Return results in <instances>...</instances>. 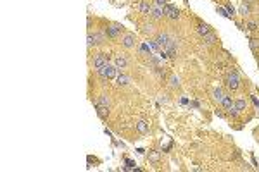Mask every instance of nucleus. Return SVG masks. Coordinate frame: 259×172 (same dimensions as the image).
<instances>
[{
	"mask_svg": "<svg viewBox=\"0 0 259 172\" xmlns=\"http://www.w3.org/2000/svg\"><path fill=\"white\" fill-rule=\"evenodd\" d=\"M116 65H111V64H106L104 67H100V69H97L99 71V74H100L104 79H112V77H116Z\"/></svg>",
	"mask_w": 259,
	"mask_h": 172,
	"instance_id": "f257e3e1",
	"label": "nucleus"
},
{
	"mask_svg": "<svg viewBox=\"0 0 259 172\" xmlns=\"http://www.w3.org/2000/svg\"><path fill=\"white\" fill-rule=\"evenodd\" d=\"M226 86H228L232 91H235L240 86V76H238L237 72H230L228 76H226Z\"/></svg>",
	"mask_w": 259,
	"mask_h": 172,
	"instance_id": "f03ea898",
	"label": "nucleus"
},
{
	"mask_svg": "<svg viewBox=\"0 0 259 172\" xmlns=\"http://www.w3.org/2000/svg\"><path fill=\"white\" fill-rule=\"evenodd\" d=\"M106 64H109V57H107L106 53H99V55L93 59V67H95V69L104 67Z\"/></svg>",
	"mask_w": 259,
	"mask_h": 172,
	"instance_id": "7ed1b4c3",
	"label": "nucleus"
},
{
	"mask_svg": "<svg viewBox=\"0 0 259 172\" xmlns=\"http://www.w3.org/2000/svg\"><path fill=\"white\" fill-rule=\"evenodd\" d=\"M121 31H123V26H119V24H111L109 28H106V34L109 38H118V34Z\"/></svg>",
	"mask_w": 259,
	"mask_h": 172,
	"instance_id": "20e7f679",
	"label": "nucleus"
},
{
	"mask_svg": "<svg viewBox=\"0 0 259 172\" xmlns=\"http://www.w3.org/2000/svg\"><path fill=\"white\" fill-rule=\"evenodd\" d=\"M163 10H164V16L171 17V19H178V16H180V12H178V9L175 5H166Z\"/></svg>",
	"mask_w": 259,
	"mask_h": 172,
	"instance_id": "39448f33",
	"label": "nucleus"
},
{
	"mask_svg": "<svg viewBox=\"0 0 259 172\" xmlns=\"http://www.w3.org/2000/svg\"><path fill=\"white\" fill-rule=\"evenodd\" d=\"M114 65L118 69H126V65H128V59L124 55H118L114 59Z\"/></svg>",
	"mask_w": 259,
	"mask_h": 172,
	"instance_id": "423d86ee",
	"label": "nucleus"
},
{
	"mask_svg": "<svg viewBox=\"0 0 259 172\" xmlns=\"http://www.w3.org/2000/svg\"><path fill=\"white\" fill-rule=\"evenodd\" d=\"M150 16H152L154 19H161V17L164 16L163 7H161V5H154V7H152V10H150Z\"/></svg>",
	"mask_w": 259,
	"mask_h": 172,
	"instance_id": "0eeeda50",
	"label": "nucleus"
},
{
	"mask_svg": "<svg viewBox=\"0 0 259 172\" xmlns=\"http://www.w3.org/2000/svg\"><path fill=\"white\" fill-rule=\"evenodd\" d=\"M95 108H97V114H99L100 119H106L107 114H109V107H104V105H100V103H95Z\"/></svg>",
	"mask_w": 259,
	"mask_h": 172,
	"instance_id": "6e6552de",
	"label": "nucleus"
},
{
	"mask_svg": "<svg viewBox=\"0 0 259 172\" xmlns=\"http://www.w3.org/2000/svg\"><path fill=\"white\" fill-rule=\"evenodd\" d=\"M133 45H135V34L128 33L126 36L123 38V47H126V48H132Z\"/></svg>",
	"mask_w": 259,
	"mask_h": 172,
	"instance_id": "1a4fd4ad",
	"label": "nucleus"
},
{
	"mask_svg": "<svg viewBox=\"0 0 259 172\" xmlns=\"http://www.w3.org/2000/svg\"><path fill=\"white\" fill-rule=\"evenodd\" d=\"M93 41H95V45H102V43L106 41V31H100V33L93 34Z\"/></svg>",
	"mask_w": 259,
	"mask_h": 172,
	"instance_id": "9d476101",
	"label": "nucleus"
},
{
	"mask_svg": "<svg viewBox=\"0 0 259 172\" xmlns=\"http://www.w3.org/2000/svg\"><path fill=\"white\" fill-rule=\"evenodd\" d=\"M136 131H138L140 134H145L147 131H149V124H147L145 120H138V122H136Z\"/></svg>",
	"mask_w": 259,
	"mask_h": 172,
	"instance_id": "9b49d317",
	"label": "nucleus"
},
{
	"mask_svg": "<svg viewBox=\"0 0 259 172\" xmlns=\"http://www.w3.org/2000/svg\"><path fill=\"white\" fill-rule=\"evenodd\" d=\"M150 10H152V5H150L149 2H145V0H140V12L142 14H150Z\"/></svg>",
	"mask_w": 259,
	"mask_h": 172,
	"instance_id": "f8f14e48",
	"label": "nucleus"
},
{
	"mask_svg": "<svg viewBox=\"0 0 259 172\" xmlns=\"http://www.w3.org/2000/svg\"><path fill=\"white\" fill-rule=\"evenodd\" d=\"M233 105L237 107V110H238V112H242V110H245L247 102H245L244 98H238V100H235V102H233Z\"/></svg>",
	"mask_w": 259,
	"mask_h": 172,
	"instance_id": "ddd939ff",
	"label": "nucleus"
},
{
	"mask_svg": "<svg viewBox=\"0 0 259 172\" xmlns=\"http://www.w3.org/2000/svg\"><path fill=\"white\" fill-rule=\"evenodd\" d=\"M197 31H199V34H200V36H206V34L211 33V28H209L207 24H199Z\"/></svg>",
	"mask_w": 259,
	"mask_h": 172,
	"instance_id": "4468645a",
	"label": "nucleus"
},
{
	"mask_svg": "<svg viewBox=\"0 0 259 172\" xmlns=\"http://www.w3.org/2000/svg\"><path fill=\"white\" fill-rule=\"evenodd\" d=\"M223 96H225V93H223V90H221V88H216V90L212 91V98H214V102H221V100H223Z\"/></svg>",
	"mask_w": 259,
	"mask_h": 172,
	"instance_id": "2eb2a0df",
	"label": "nucleus"
},
{
	"mask_svg": "<svg viewBox=\"0 0 259 172\" xmlns=\"http://www.w3.org/2000/svg\"><path fill=\"white\" fill-rule=\"evenodd\" d=\"M204 41H206V45H214V43L218 41V38H216L214 33H209V34L204 36Z\"/></svg>",
	"mask_w": 259,
	"mask_h": 172,
	"instance_id": "dca6fc26",
	"label": "nucleus"
},
{
	"mask_svg": "<svg viewBox=\"0 0 259 172\" xmlns=\"http://www.w3.org/2000/svg\"><path fill=\"white\" fill-rule=\"evenodd\" d=\"M130 83H132V77L124 76V74L118 76V84H119V86H126V84H130Z\"/></svg>",
	"mask_w": 259,
	"mask_h": 172,
	"instance_id": "f3484780",
	"label": "nucleus"
},
{
	"mask_svg": "<svg viewBox=\"0 0 259 172\" xmlns=\"http://www.w3.org/2000/svg\"><path fill=\"white\" fill-rule=\"evenodd\" d=\"M100 105H104V107H111V98L107 96V95H100V98H99V102Z\"/></svg>",
	"mask_w": 259,
	"mask_h": 172,
	"instance_id": "a211bd4d",
	"label": "nucleus"
},
{
	"mask_svg": "<svg viewBox=\"0 0 259 172\" xmlns=\"http://www.w3.org/2000/svg\"><path fill=\"white\" fill-rule=\"evenodd\" d=\"M221 103H223V107H225V108H228V107H232V105H233V100H232V96L225 95L223 100H221Z\"/></svg>",
	"mask_w": 259,
	"mask_h": 172,
	"instance_id": "6ab92c4d",
	"label": "nucleus"
},
{
	"mask_svg": "<svg viewBox=\"0 0 259 172\" xmlns=\"http://www.w3.org/2000/svg\"><path fill=\"white\" fill-rule=\"evenodd\" d=\"M226 110H228V115H232L233 119H235V117H238V114H240V112L237 110V107H235V105H232V107H228Z\"/></svg>",
	"mask_w": 259,
	"mask_h": 172,
	"instance_id": "aec40b11",
	"label": "nucleus"
},
{
	"mask_svg": "<svg viewBox=\"0 0 259 172\" xmlns=\"http://www.w3.org/2000/svg\"><path fill=\"white\" fill-rule=\"evenodd\" d=\"M149 160H150V162H152V163H156V162H157V160H159V153H157V151H149Z\"/></svg>",
	"mask_w": 259,
	"mask_h": 172,
	"instance_id": "412c9836",
	"label": "nucleus"
},
{
	"mask_svg": "<svg viewBox=\"0 0 259 172\" xmlns=\"http://www.w3.org/2000/svg\"><path fill=\"white\" fill-rule=\"evenodd\" d=\"M249 45H250V48H252L254 52H257V48H259V40L250 38V40H249Z\"/></svg>",
	"mask_w": 259,
	"mask_h": 172,
	"instance_id": "4be33fe9",
	"label": "nucleus"
},
{
	"mask_svg": "<svg viewBox=\"0 0 259 172\" xmlns=\"http://www.w3.org/2000/svg\"><path fill=\"white\" fill-rule=\"evenodd\" d=\"M240 14H244V16H247V14H250V5H247V4H242V5H240Z\"/></svg>",
	"mask_w": 259,
	"mask_h": 172,
	"instance_id": "5701e85b",
	"label": "nucleus"
},
{
	"mask_svg": "<svg viewBox=\"0 0 259 172\" xmlns=\"http://www.w3.org/2000/svg\"><path fill=\"white\" fill-rule=\"evenodd\" d=\"M247 29L256 31V29H259V24H257V22H254V21H249V22H247Z\"/></svg>",
	"mask_w": 259,
	"mask_h": 172,
	"instance_id": "b1692460",
	"label": "nucleus"
},
{
	"mask_svg": "<svg viewBox=\"0 0 259 172\" xmlns=\"http://www.w3.org/2000/svg\"><path fill=\"white\" fill-rule=\"evenodd\" d=\"M169 81H171L173 88H178V86H180V79H178L176 76H171V77H169Z\"/></svg>",
	"mask_w": 259,
	"mask_h": 172,
	"instance_id": "393cba45",
	"label": "nucleus"
},
{
	"mask_svg": "<svg viewBox=\"0 0 259 172\" xmlns=\"http://www.w3.org/2000/svg\"><path fill=\"white\" fill-rule=\"evenodd\" d=\"M87 45H88V47H93V45H95V41H93V34H92V33H88V36H87Z\"/></svg>",
	"mask_w": 259,
	"mask_h": 172,
	"instance_id": "a878e982",
	"label": "nucleus"
},
{
	"mask_svg": "<svg viewBox=\"0 0 259 172\" xmlns=\"http://www.w3.org/2000/svg\"><path fill=\"white\" fill-rule=\"evenodd\" d=\"M218 12H220L221 16H225V17H230L228 10H226V9H223V7H218Z\"/></svg>",
	"mask_w": 259,
	"mask_h": 172,
	"instance_id": "bb28decb",
	"label": "nucleus"
},
{
	"mask_svg": "<svg viewBox=\"0 0 259 172\" xmlns=\"http://www.w3.org/2000/svg\"><path fill=\"white\" fill-rule=\"evenodd\" d=\"M154 31V26L152 24H145L144 26V33H152Z\"/></svg>",
	"mask_w": 259,
	"mask_h": 172,
	"instance_id": "cd10ccee",
	"label": "nucleus"
},
{
	"mask_svg": "<svg viewBox=\"0 0 259 172\" xmlns=\"http://www.w3.org/2000/svg\"><path fill=\"white\" fill-rule=\"evenodd\" d=\"M225 9H226V10H228V14H230V16H232V14H235V9H233L232 5H230V4H226V7H225Z\"/></svg>",
	"mask_w": 259,
	"mask_h": 172,
	"instance_id": "c85d7f7f",
	"label": "nucleus"
},
{
	"mask_svg": "<svg viewBox=\"0 0 259 172\" xmlns=\"http://www.w3.org/2000/svg\"><path fill=\"white\" fill-rule=\"evenodd\" d=\"M140 50H142V52H149V53H150V48H149V45H145V43L142 45V48H140Z\"/></svg>",
	"mask_w": 259,
	"mask_h": 172,
	"instance_id": "c756f323",
	"label": "nucleus"
},
{
	"mask_svg": "<svg viewBox=\"0 0 259 172\" xmlns=\"http://www.w3.org/2000/svg\"><path fill=\"white\" fill-rule=\"evenodd\" d=\"M164 4H166V0H156V5H161V7H163Z\"/></svg>",
	"mask_w": 259,
	"mask_h": 172,
	"instance_id": "7c9ffc66",
	"label": "nucleus"
},
{
	"mask_svg": "<svg viewBox=\"0 0 259 172\" xmlns=\"http://www.w3.org/2000/svg\"><path fill=\"white\" fill-rule=\"evenodd\" d=\"M252 102H254V105H256V107H259V100L256 98V96H252Z\"/></svg>",
	"mask_w": 259,
	"mask_h": 172,
	"instance_id": "2f4dec72",
	"label": "nucleus"
},
{
	"mask_svg": "<svg viewBox=\"0 0 259 172\" xmlns=\"http://www.w3.org/2000/svg\"><path fill=\"white\" fill-rule=\"evenodd\" d=\"M247 2H254V0H247Z\"/></svg>",
	"mask_w": 259,
	"mask_h": 172,
	"instance_id": "473e14b6",
	"label": "nucleus"
}]
</instances>
